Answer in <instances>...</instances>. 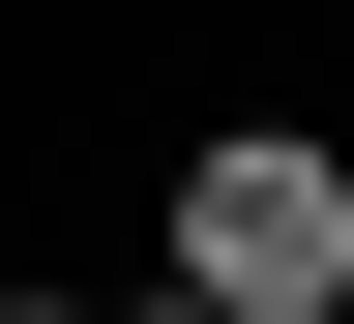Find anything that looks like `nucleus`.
<instances>
[{
    "label": "nucleus",
    "instance_id": "1",
    "mask_svg": "<svg viewBox=\"0 0 354 324\" xmlns=\"http://www.w3.org/2000/svg\"><path fill=\"white\" fill-rule=\"evenodd\" d=\"M325 295H354V148L325 118L177 148V324H325Z\"/></svg>",
    "mask_w": 354,
    "mask_h": 324
},
{
    "label": "nucleus",
    "instance_id": "2",
    "mask_svg": "<svg viewBox=\"0 0 354 324\" xmlns=\"http://www.w3.org/2000/svg\"><path fill=\"white\" fill-rule=\"evenodd\" d=\"M0 324H88V295H0Z\"/></svg>",
    "mask_w": 354,
    "mask_h": 324
},
{
    "label": "nucleus",
    "instance_id": "3",
    "mask_svg": "<svg viewBox=\"0 0 354 324\" xmlns=\"http://www.w3.org/2000/svg\"><path fill=\"white\" fill-rule=\"evenodd\" d=\"M325 324H354V295H325Z\"/></svg>",
    "mask_w": 354,
    "mask_h": 324
}]
</instances>
